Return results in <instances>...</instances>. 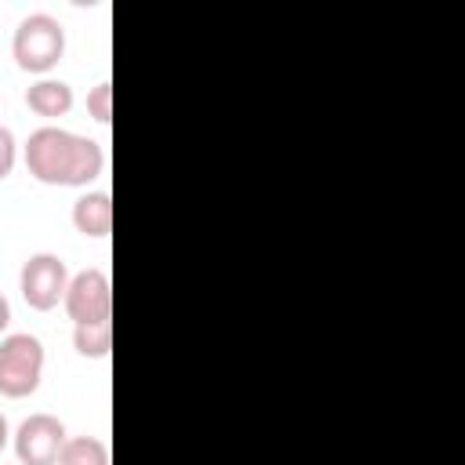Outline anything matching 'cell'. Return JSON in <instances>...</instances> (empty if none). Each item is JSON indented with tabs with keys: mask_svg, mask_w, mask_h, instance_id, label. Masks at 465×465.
Listing matches in <instances>:
<instances>
[{
	"mask_svg": "<svg viewBox=\"0 0 465 465\" xmlns=\"http://www.w3.org/2000/svg\"><path fill=\"white\" fill-rule=\"evenodd\" d=\"M25 167L44 185H87L105 171V149L65 127H36L25 142Z\"/></svg>",
	"mask_w": 465,
	"mask_h": 465,
	"instance_id": "6da1fadb",
	"label": "cell"
},
{
	"mask_svg": "<svg viewBox=\"0 0 465 465\" xmlns=\"http://www.w3.org/2000/svg\"><path fill=\"white\" fill-rule=\"evenodd\" d=\"M11 51H15L18 69H25V73H47L65 54V25L54 15H44V11L25 15L18 22V29H15Z\"/></svg>",
	"mask_w": 465,
	"mask_h": 465,
	"instance_id": "7a4b0ae2",
	"label": "cell"
},
{
	"mask_svg": "<svg viewBox=\"0 0 465 465\" xmlns=\"http://www.w3.org/2000/svg\"><path fill=\"white\" fill-rule=\"evenodd\" d=\"M44 378V345L36 334H7L0 341V396L25 400L40 389Z\"/></svg>",
	"mask_w": 465,
	"mask_h": 465,
	"instance_id": "3957f363",
	"label": "cell"
},
{
	"mask_svg": "<svg viewBox=\"0 0 465 465\" xmlns=\"http://www.w3.org/2000/svg\"><path fill=\"white\" fill-rule=\"evenodd\" d=\"M65 287H69V269L58 254L40 251V254L25 258V265L18 272V291H22L29 309H36V312L54 309L65 298Z\"/></svg>",
	"mask_w": 465,
	"mask_h": 465,
	"instance_id": "277c9868",
	"label": "cell"
},
{
	"mask_svg": "<svg viewBox=\"0 0 465 465\" xmlns=\"http://www.w3.org/2000/svg\"><path fill=\"white\" fill-rule=\"evenodd\" d=\"M65 312L73 323H94V320H113V287L109 276L102 269H80L76 276H69L65 298H62Z\"/></svg>",
	"mask_w": 465,
	"mask_h": 465,
	"instance_id": "5b68a950",
	"label": "cell"
},
{
	"mask_svg": "<svg viewBox=\"0 0 465 465\" xmlns=\"http://www.w3.org/2000/svg\"><path fill=\"white\" fill-rule=\"evenodd\" d=\"M65 425L54 414H29L15 432V454L22 465H58L65 447Z\"/></svg>",
	"mask_w": 465,
	"mask_h": 465,
	"instance_id": "8992f818",
	"label": "cell"
},
{
	"mask_svg": "<svg viewBox=\"0 0 465 465\" xmlns=\"http://www.w3.org/2000/svg\"><path fill=\"white\" fill-rule=\"evenodd\" d=\"M73 225H76V232H84L91 240L109 236V229H113V200H109V193H84V196H76Z\"/></svg>",
	"mask_w": 465,
	"mask_h": 465,
	"instance_id": "52a82bcc",
	"label": "cell"
},
{
	"mask_svg": "<svg viewBox=\"0 0 465 465\" xmlns=\"http://www.w3.org/2000/svg\"><path fill=\"white\" fill-rule=\"evenodd\" d=\"M25 105H29L36 116H65V113L73 109V87H69L65 80H51V76H44V80L29 84V91H25Z\"/></svg>",
	"mask_w": 465,
	"mask_h": 465,
	"instance_id": "ba28073f",
	"label": "cell"
},
{
	"mask_svg": "<svg viewBox=\"0 0 465 465\" xmlns=\"http://www.w3.org/2000/svg\"><path fill=\"white\" fill-rule=\"evenodd\" d=\"M73 345L87 360H102L113 349V320H94V323H73Z\"/></svg>",
	"mask_w": 465,
	"mask_h": 465,
	"instance_id": "9c48e42d",
	"label": "cell"
},
{
	"mask_svg": "<svg viewBox=\"0 0 465 465\" xmlns=\"http://www.w3.org/2000/svg\"><path fill=\"white\" fill-rule=\"evenodd\" d=\"M58 465H109V450L98 436H73L65 440Z\"/></svg>",
	"mask_w": 465,
	"mask_h": 465,
	"instance_id": "30bf717a",
	"label": "cell"
},
{
	"mask_svg": "<svg viewBox=\"0 0 465 465\" xmlns=\"http://www.w3.org/2000/svg\"><path fill=\"white\" fill-rule=\"evenodd\" d=\"M87 116L98 120V124H109L113 120V84L109 80H98L87 91Z\"/></svg>",
	"mask_w": 465,
	"mask_h": 465,
	"instance_id": "8fae6325",
	"label": "cell"
},
{
	"mask_svg": "<svg viewBox=\"0 0 465 465\" xmlns=\"http://www.w3.org/2000/svg\"><path fill=\"white\" fill-rule=\"evenodd\" d=\"M11 167H15V134L0 124V182L11 174Z\"/></svg>",
	"mask_w": 465,
	"mask_h": 465,
	"instance_id": "7c38bea8",
	"label": "cell"
},
{
	"mask_svg": "<svg viewBox=\"0 0 465 465\" xmlns=\"http://www.w3.org/2000/svg\"><path fill=\"white\" fill-rule=\"evenodd\" d=\"M7 323H11V305H7V298L0 294V334L7 331Z\"/></svg>",
	"mask_w": 465,
	"mask_h": 465,
	"instance_id": "4fadbf2b",
	"label": "cell"
},
{
	"mask_svg": "<svg viewBox=\"0 0 465 465\" xmlns=\"http://www.w3.org/2000/svg\"><path fill=\"white\" fill-rule=\"evenodd\" d=\"M7 436H11V429H7V418L0 414V450L7 447Z\"/></svg>",
	"mask_w": 465,
	"mask_h": 465,
	"instance_id": "5bb4252c",
	"label": "cell"
}]
</instances>
